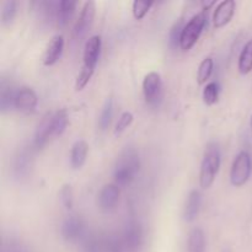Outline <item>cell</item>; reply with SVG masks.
I'll list each match as a JSON object with an SVG mask.
<instances>
[{"label":"cell","instance_id":"d6a6232c","mask_svg":"<svg viewBox=\"0 0 252 252\" xmlns=\"http://www.w3.org/2000/svg\"><path fill=\"white\" fill-rule=\"evenodd\" d=\"M213 5H216V1H213V0H211V1H202V10H203V11H207V10H209V7H212Z\"/></svg>","mask_w":252,"mask_h":252},{"label":"cell","instance_id":"d6986e66","mask_svg":"<svg viewBox=\"0 0 252 252\" xmlns=\"http://www.w3.org/2000/svg\"><path fill=\"white\" fill-rule=\"evenodd\" d=\"M59 1H36L33 5L36 6L37 16L41 21L51 24L52 21H57V12H58Z\"/></svg>","mask_w":252,"mask_h":252},{"label":"cell","instance_id":"4fadbf2b","mask_svg":"<svg viewBox=\"0 0 252 252\" xmlns=\"http://www.w3.org/2000/svg\"><path fill=\"white\" fill-rule=\"evenodd\" d=\"M236 10V2L234 0H223L217 5L213 12V25L217 29L225 26L233 19Z\"/></svg>","mask_w":252,"mask_h":252},{"label":"cell","instance_id":"4316f807","mask_svg":"<svg viewBox=\"0 0 252 252\" xmlns=\"http://www.w3.org/2000/svg\"><path fill=\"white\" fill-rule=\"evenodd\" d=\"M1 252H32L27 244L16 238H7L2 240Z\"/></svg>","mask_w":252,"mask_h":252},{"label":"cell","instance_id":"e0dca14e","mask_svg":"<svg viewBox=\"0 0 252 252\" xmlns=\"http://www.w3.org/2000/svg\"><path fill=\"white\" fill-rule=\"evenodd\" d=\"M19 89L15 88L11 83L5 81L4 79L0 84V111L2 113L9 112L10 110L15 108V98Z\"/></svg>","mask_w":252,"mask_h":252},{"label":"cell","instance_id":"2e32d148","mask_svg":"<svg viewBox=\"0 0 252 252\" xmlns=\"http://www.w3.org/2000/svg\"><path fill=\"white\" fill-rule=\"evenodd\" d=\"M202 207V193L198 189H192L186 199L184 208V219L187 223H191L199 214Z\"/></svg>","mask_w":252,"mask_h":252},{"label":"cell","instance_id":"484cf974","mask_svg":"<svg viewBox=\"0 0 252 252\" xmlns=\"http://www.w3.org/2000/svg\"><path fill=\"white\" fill-rule=\"evenodd\" d=\"M213 68L214 62L211 57H207L199 63L198 71H197V81H198L199 85L207 83V80L211 78L212 73H213Z\"/></svg>","mask_w":252,"mask_h":252},{"label":"cell","instance_id":"30bf717a","mask_svg":"<svg viewBox=\"0 0 252 252\" xmlns=\"http://www.w3.org/2000/svg\"><path fill=\"white\" fill-rule=\"evenodd\" d=\"M61 234L63 239L69 243L85 239V224L84 220L78 216H70L62 223Z\"/></svg>","mask_w":252,"mask_h":252},{"label":"cell","instance_id":"52a82bcc","mask_svg":"<svg viewBox=\"0 0 252 252\" xmlns=\"http://www.w3.org/2000/svg\"><path fill=\"white\" fill-rule=\"evenodd\" d=\"M143 95L152 107L159 106L162 98V80L158 71H150L143 79Z\"/></svg>","mask_w":252,"mask_h":252},{"label":"cell","instance_id":"f1b7e54d","mask_svg":"<svg viewBox=\"0 0 252 252\" xmlns=\"http://www.w3.org/2000/svg\"><path fill=\"white\" fill-rule=\"evenodd\" d=\"M59 197H61L62 204H63L64 208L70 211V209L73 208V204H74V191L70 184H64L63 186L61 187Z\"/></svg>","mask_w":252,"mask_h":252},{"label":"cell","instance_id":"f546056e","mask_svg":"<svg viewBox=\"0 0 252 252\" xmlns=\"http://www.w3.org/2000/svg\"><path fill=\"white\" fill-rule=\"evenodd\" d=\"M133 120H134V116H133L132 112L129 111H125L122 115L118 118L117 123H116L115 127V134H121L122 132H125L130 125H132Z\"/></svg>","mask_w":252,"mask_h":252},{"label":"cell","instance_id":"ac0fdd59","mask_svg":"<svg viewBox=\"0 0 252 252\" xmlns=\"http://www.w3.org/2000/svg\"><path fill=\"white\" fill-rule=\"evenodd\" d=\"M89 154V144L84 139H79L71 145L70 165L74 170H79L84 166Z\"/></svg>","mask_w":252,"mask_h":252},{"label":"cell","instance_id":"7a4b0ae2","mask_svg":"<svg viewBox=\"0 0 252 252\" xmlns=\"http://www.w3.org/2000/svg\"><path fill=\"white\" fill-rule=\"evenodd\" d=\"M221 165L220 148L216 142H209L204 149L199 169V185L203 189H208L213 185Z\"/></svg>","mask_w":252,"mask_h":252},{"label":"cell","instance_id":"6da1fadb","mask_svg":"<svg viewBox=\"0 0 252 252\" xmlns=\"http://www.w3.org/2000/svg\"><path fill=\"white\" fill-rule=\"evenodd\" d=\"M140 159L139 154L134 148H126L121 152L116 160L113 170V180L120 187L128 186L135 179V175L139 172Z\"/></svg>","mask_w":252,"mask_h":252},{"label":"cell","instance_id":"8fae6325","mask_svg":"<svg viewBox=\"0 0 252 252\" xmlns=\"http://www.w3.org/2000/svg\"><path fill=\"white\" fill-rule=\"evenodd\" d=\"M38 105V96L36 91L29 86H22L17 90L15 98V108L25 115H31L36 111Z\"/></svg>","mask_w":252,"mask_h":252},{"label":"cell","instance_id":"ba28073f","mask_svg":"<svg viewBox=\"0 0 252 252\" xmlns=\"http://www.w3.org/2000/svg\"><path fill=\"white\" fill-rule=\"evenodd\" d=\"M101 47H102V39L100 34H94L86 39L83 53V66L80 70L93 75L100 57Z\"/></svg>","mask_w":252,"mask_h":252},{"label":"cell","instance_id":"4dcf8cb0","mask_svg":"<svg viewBox=\"0 0 252 252\" xmlns=\"http://www.w3.org/2000/svg\"><path fill=\"white\" fill-rule=\"evenodd\" d=\"M184 22L182 20H179L177 22H175L174 26L171 27L170 30V46L172 48H176L177 46H180V41H181V34H182V30H184Z\"/></svg>","mask_w":252,"mask_h":252},{"label":"cell","instance_id":"d4e9b609","mask_svg":"<svg viewBox=\"0 0 252 252\" xmlns=\"http://www.w3.org/2000/svg\"><path fill=\"white\" fill-rule=\"evenodd\" d=\"M17 12V2L15 0H6L1 4V11H0V20L4 26L11 25Z\"/></svg>","mask_w":252,"mask_h":252},{"label":"cell","instance_id":"8992f818","mask_svg":"<svg viewBox=\"0 0 252 252\" xmlns=\"http://www.w3.org/2000/svg\"><path fill=\"white\" fill-rule=\"evenodd\" d=\"M33 147H24L19 149L12 160V175L17 181H24L31 175L33 169Z\"/></svg>","mask_w":252,"mask_h":252},{"label":"cell","instance_id":"83f0119b","mask_svg":"<svg viewBox=\"0 0 252 252\" xmlns=\"http://www.w3.org/2000/svg\"><path fill=\"white\" fill-rule=\"evenodd\" d=\"M219 86L216 81H211L203 89V101L207 106H212L218 101Z\"/></svg>","mask_w":252,"mask_h":252},{"label":"cell","instance_id":"ffe728a7","mask_svg":"<svg viewBox=\"0 0 252 252\" xmlns=\"http://www.w3.org/2000/svg\"><path fill=\"white\" fill-rule=\"evenodd\" d=\"M189 252H206V235L201 228H193L187 239Z\"/></svg>","mask_w":252,"mask_h":252},{"label":"cell","instance_id":"1f68e13d","mask_svg":"<svg viewBox=\"0 0 252 252\" xmlns=\"http://www.w3.org/2000/svg\"><path fill=\"white\" fill-rule=\"evenodd\" d=\"M152 6V1H138V0H135L132 4L133 15H134V17L137 20H142L148 14V11H149Z\"/></svg>","mask_w":252,"mask_h":252},{"label":"cell","instance_id":"5b68a950","mask_svg":"<svg viewBox=\"0 0 252 252\" xmlns=\"http://www.w3.org/2000/svg\"><path fill=\"white\" fill-rule=\"evenodd\" d=\"M126 252H139L144 241V233L140 223L137 220H129L123 226L121 234H118Z\"/></svg>","mask_w":252,"mask_h":252},{"label":"cell","instance_id":"cb8c5ba5","mask_svg":"<svg viewBox=\"0 0 252 252\" xmlns=\"http://www.w3.org/2000/svg\"><path fill=\"white\" fill-rule=\"evenodd\" d=\"M113 117V101L111 97L106 98L102 108H101L100 116H98V128L102 132H105L110 127Z\"/></svg>","mask_w":252,"mask_h":252},{"label":"cell","instance_id":"9a60e30c","mask_svg":"<svg viewBox=\"0 0 252 252\" xmlns=\"http://www.w3.org/2000/svg\"><path fill=\"white\" fill-rule=\"evenodd\" d=\"M64 49V37L63 34L57 33L49 39L43 54V64L46 66H51L56 64L62 57Z\"/></svg>","mask_w":252,"mask_h":252},{"label":"cell","instance_id":"9c48e42d","mask_svg":"<svg viewBox=\"0 0 252 252\" xmlns=\"http://www.w3.org/2000/svg\"><path fill=\"white\" fill-rule=\"evenodd\" d=\"M95 14L96 4L91 1V0H89L81 7L80 15H79L78 20H76L75 25H74V36H75V38L81 39L83 37L86 36V33L90 31L91 26H93Z\"/></svg>","mask_w":252,"mask_h":252},{"label":"cell","instance_id":"277c9868","mask_svg":"<svg viewBox=\"0 0 252 252\" xmlns=\"http://www.w3.org/2000/svg\"><path fill=\"white\" fill-rule=\"evenodd\" d=\"M252 172L251 155L246 150H241L234 159L230 167V182L233 186L241 187L250 180Z\"/></svg>","mask_w":252,"mask_h":252},{"label":"cell","instance_id":"836d02e7","mask_svg":"<svg viewBox=\"0 0 252 252\" xmlns=\"http://www.w3.org/2000/svg\"><path fill=\"white\" fill-rule=\"evenodd\" d=\"M250 128H251V133H252V115H251V118H250Z\"/></svg>","mask_w":252,"mask_h":252},{"label":"cell","instance_id":"44dd1931","mask_svg":"<svg viewBox=\"0 0 252 252\" xmlns=\"http://www.w3.org/2000/svg\"><path fill=\"white\" fill-rule=\"evenodd\" d=\"M76 1L70 0H62L58 4V12H57V24L61 27L66 26L73 17L75 11Z\"/></svg>","mask_w":252,"mask_h":252},{"label":"cell","instance_id":"7402d4cb","mask_svg":"<svg viewBox=\"0 0 252 252\" xmlns=\"http://www.w3.org/2000/svg\"><path fill=\"white\" fill-rule=\"evenodd\" d=\"M68 112L64 108L53 112V115H52V134H53V137H59V135L63 134L68 127Z\"/></svg>","mask_w":252,"mask_h":252},{"label":"cell","instance_id":"7c38bea8","mask_svg":"<svg viewBox=\"0 0 252 252\" xmlns=\"http://www.w3.org/2000/svg\"><path fill=\"white\" fill-rule=\"evenodd\" d=\"M121 187L113 182V184H106L101 187L97 194V204L102 212H112L120 202Z\"/></svg>","mask_w":252,"mask_h":252},{"label":"cell","instance_id":"603a6c76","mask_svg":"<svg viewBox=\"0 0 252 252\" xmlns=\"http://www.w3.org/2000/svg\"><path fill=\"white\" fill-rule=\"evenodd\" d=\"M238 69L243 75H246L252 71V38L246 42L240 56H239Z\"/></svg>","mask_w":252,"mask_h":252},{"label":"cell","instance_id":"5bb4252c","mask_svg":"<svg viewBox=\"0 0 252 252\" xmlns=\"http://www.w3.org/2000/svg\"><path fill=\"white\" fill-rule=\"evenodd\" d=\"M52 115H53L52 112L46 113L37 126L33 137V144H32L34 149H42L48 143V140L53 137V134H52Z\"/></svg>","mask_w":252,"mask_h":252},{"label":"cell","instance_id":"3957f363","mask_svg":"<svg viewBox=\"0 0 252 252\" xmlns=\"http://www.w3.org/2000/svg\"><path fill=\"white\" fill-rule=\"evenodd\" d=\"M207 25V12L202 10L198 14L193 15L189 19V21L185 25L182 30L181 41H180V47L184 51H189L196 44L198 41L199 36L203 32L204 27Z\"/></svg>","mask_w":252,"mask_h":252}]
</instances>
